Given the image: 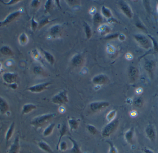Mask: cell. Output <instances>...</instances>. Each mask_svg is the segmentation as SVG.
<instances>
[{"mask_svg":"<svg viewBox=\"0 0 158 153\" xmlns=\"http://www.w3.org/2000/svg\"><path fill=\"white\" fill-rule=\"evenodd\" d=\"M54 113H48L37 116L31 120V125L36 129L42 127L55 117Z\"/></svg>","mask_w":158,"mask_h":153,"instance_id":"1","label":"cell"},{"mask_svg":"<svg viewBox=\"0 0 158 153\" xmlns=\"http://www.w3.org/2000/svg\"><path fill=\"white\" fill-rule=\"evenodd\" d=\"M119 123V120L117 119L109 122L102 130L101 132L102 137L104 138H107L110 137L117 130L118 127Z\"/></svg>","mask_w":158,"mask_h":153,"instance_id":"2","label":"cell"},{"mask_svg":"<svg viewBox=\"0 0 158 153\" xmlns=\"http://www.w3.org/2000/svg\"><path fill=\"white\" fill-rule=\"evenodd\" d=\"M68 92L66 90L60 91L52 98V102L58 105H63L68 103Z\"/></svg>","mask_w":158,"mask_h":153,"instance_id":"3","label":"cell"},{"mask_svg":"<svg viewBox=\"0 0 158 153\" xmlns=\"http://www.w3.org/2000/svg\"><path fill=\"white\" fill-rule=\"evenodd\" d=\"M110 106V103L105 101L94 102L90 104V109L94 113H98L104 110Z\"/></svg>","mask_w":158,"mask_h":153,"instance_id":"4","label":"cell"},{"mask_svg":"<svg viewBox=\"0 0 158 153\" xmlns=\"http://www.w3.org/2000/svg\"><path fill=\"white\" fill-rule=\"evenodd\" d=\"M145 132L147 138L152 143H155L156 140V128L152 124H149L146 127Z\"/></svg>","mask_w":158,"mask_h":153,"instance_id":"5","label":"cell"},{"mask_svg":"<svg viewBox=\"0 0 158 153\" xmlns=\"http://www.w3.org/2000/svg\"><path fill=\"white\" fill-rule=\"evenodd\" d=\"M50 84H51V83L50 82H45L40 83V84H35L29 87L27 90L31 93H40L47 90Z\"/></svg>","mask_w":158,"mask_h":153,"instance_id":"6","label":"cell"},{"mask_svg":"<svg viewBox=\"0 0 158 153\" xmlns=\"http://www.w3.org/2000/svg\"><path fill=\"white\" fill-rule=\"evenodd\" d=\"M20 14V12L19 11H15L9 14L3 21L0 22V26H5L13 22L18 17Z\"/></svg>","mask_w":158,"mask_h":153,"instance_id":"7","label":"cell"},{"mask_svg":"<svg viewBox=\"0 0 158 153\" xmlns=\"http://www.w3.org/2000/svg\"><path fill=\"white\" fill-rule=\"evenodd\" d=\"M2 79L5 83L10 85L15 83L17 75L14 73H5L3 75Z\"/></svg>","mask_w":158,"mask_h":153,"instance_id":"8","label":"cell"},{"mask_svg":"<svg viewBox=\"0 0 158 153\" xmlns=\"http://www.w3.org/2000/svg\"><path fill=\"white\" fill-rule=\"evenodd\" d=\"M109 80L108 77L104 74H100L94 77L92 79V82L96 85L106 84Z\"/></svg>","mask_w":158,"mask_h":153,"instance_id":"9","label":"cell"},{"mask_svg":"<svg viewBox=\"0 0 158 153\" xmlns=\"http://www.w3.org/2000/svg\"><path fill=\"white\" fill-rule=\"evenodd\" d=\"M20 148L19 137V136H17L13 143L9 147L7 153H19Z\"/></svg>","mask_w":158,"mask_h":153,"instance_id":"10","label":"cell"},{"mask_svg":"<svg viewBox=\"0 0 158 153\" xmlns=\"http://www.w3.org/2000/svg\"><path fill=\"white\" fill-rule=\"evenodd\" d=\"M135 38L142 45L143 48L145 49H148L150 47V43L149 41L145 37L144 35L141 34H137L135 35Z\"/></svg>","mask_w":158,"mask_h":153,"instance_id":"11","label":"cell"},{"mask_svg":"<svg viewBox=\"0 0 158 153\" xmlns=\"http://www.w3.org/2000/svg\"><path fill=\"white\" fill-rule=\"evenodd\" d=\"M120 7L123 14L129 18H131L133 16V13L129 5L124 1L119 2Z\"/></svg>","mask_w":158,"mask_h":153,"instance_id":"12","label":"cell"},{"mask_svg":"<svg viewBox=\"0 0 158 153\" xmlns=\"http://www.w3.org/2000/svg\"><path fill=\"white\" fill-rule=\"evenodd\" d=\"M135 136L134 127L131 128L126 131L124 134V139L127 143L131 145H132L134 143V139Z\"/></svg>","mask_w":158,"mask_h":153,"instance_id":"13","label":"cell"},{"mask_svg":"<svg viewBox=\"0 0 158 153\" xmlns=\"http://www.w3.org/2000/svg\"><path fill=\"white\" fill-rule=\"evenodd\" d=\"M9 106L5 99L0 96V114L6 115L9 111Z\"/></svg>","mask_w":158,"mask_h":153,"instance_id":"14","label":"cell"},{"mask_svg":"<svg viewBox=\"0 0 158 153\" xmlns=\"http://www.w3.org/2000/svg\"><path fill=\"white\" fill-rule=\"evenodd\" d=\"M37 107L32 103L25 104L22 108V115H27L37 109Z\"/></svg>","mask_w":158,"mask_h":153,"instance_id":"15","label":"cell"},{"mask_svg":"<svg viewBox=\"0 0 158 153\" xmlns=\"http://www.w3.org/2000/svg\"><path fill=\"white\" fill-rule=\"evenodd\" d=\"M38 147L43 151L47 153H54L51 146L45 142L41 141L38 143Z\"/></svg>","mask_w":158,"mask_h":153,"instance_id":"16","label":"cell"},{"mask_svg":"<svg viewBox=\"0 0 158 153\" xmlns=\"http://www.w3.org/2000/svg\"><path fill=\"white\" fill-rule=\"evenodd\" d=\"M67 127L66 124L65 123H64L62 125V127H61L60 131H59V139H58V143H57V144H56V150H58V146H59V144H60L61 142L62 141L61 140H62V138L67 134Z\"/></svg>","mask_w":158,"mask_h":153,"instance_id":"17","label":"cell"},{"mask_svg":"<svg viewBox=\"0 0 158 153\" xmlns=\"http://www.w3.org/2000/svg\"><path fill=\"white\" fill-rule=\"evenodd\" d=\"M15 129V123L13 122L9 126L7 131L5 135V140L6 144L7 145L10 139L13 137Z\"/></svg>","mask_w":158,"mask_h":153,"instance_id":"18","label":"cell"},{"mask_svg":"<svg viewBox=\"0 0 158 153\" xmlns=\"http://www.w3.org/2000/svg\"><path fill=\"white\" fill-rule=\"evenodd\" d=\"M68 139L71 142L73 145L72 148L70 150V153H82L80 145L78 143L71 137H68Z\"/></svg>","mask_w":158,"mask_h":153,"instance_id":"19","label":"cell"},{"mask_svg":"<svg viewBox=\"0 0 158 153\" xmlns=\"http://www.w3.org/2000/svg\"><path fill=\"white\" fill-rule=\"evenodd\" d=\"M68 125L70 131H73L78 128L80 123L77 119L71 118L68 120Z\"/></svg>","mask_w":158,"mask_h":153,"instance_id":"20","label":"cell"},{"mask_svg":"<svg viewBox=\"0 0 158 153\" xmlns=\"http://www.w3.org/2000/svg\"><path fill=\"white\" fill-rule=\"evenodd\" d=\"M55 126L56 124L55 123H52L49 126H47V127L45 128L43 132V135L44 137H48L52 135V133L53 132Z\"/></svg>","mask_w":158,"mask_h":153,"instance_id":"21","label":"cell"},{"mask_svg":"<svg viewBox=\"0 0 158 153\" xmlns=\"http://www.w3.org/2000/svg\"><path fill=\"white\" fill-rule=\"evenodd\" d=\"M18 41L20 45L25 46L28 42V38L26 33H23L19 35Z\"/></svg>","mask_w":158,"mask_h":153,"instance_id":"22","label":"cell"},{"mask_svg":"<svg viewBox=\"0 0 158 153\" xmlns=\"http://www.w3.org/2000/svg\"><path fill=\"white\" fill-rule=\"evenodd\" d=\"M0 52L2 54L5 55L11 56L14 54L13 51L10 47L7 46H4L0 49Z\"/></svg>","mask_w":158,"mask_h":153,"instance_id":"23","label":"cell"},{"mask_svg":"<svg viewBox=\"0 0 158 153\" xmlns=\"http://www.w3.org/2000/svg\"><path fill=\"white\" fill-rule=\"evenodd\" d=\"M43 52L47 62L51 65L53 64L55 62L54 57L51 53L46 51L43 50Z\"/></svg>","mask_w":158,"mask_h":153,"instance_id":"24","label":"cell"},{"mask_svg":"<svg viewBox=\"0 0 158 153\" xmlns=\"http://www.w3.org/2000/svg\"><path fill=\"white\" fill-rule=\"evenodd\" d=\"M101 13L105 17L108 18V19L112 17V13H111L110 9L105 6H102V8H101Z\"/></svg>","mask_w":158,"mask_h":153,"instance_id":"25","label":"cell"},{"mask_svg":"<svg viewBox=\"0 0 158 153\" xmlns=\"http://www.w3.org/2000/svg\"><path fill=\"white\" fill-rule=\"evenodd\" d=\"M99 32L102 36L106 35L110 32V27L107 25H103L99 28Z\"/></svg>","mask_w":158,"mask_h":153,"instance_id":"26","label":"cell"},{"mask_svg":"<svg viewBox=\"0 0 158 153\" xmlns=\"http://www.w3.org/2000/svg\"><path fill=\"white\" fill-rule=\"evenodd\" d=\"M83 59L80 55H77L73 57L72 59V63L75 66H78L81 65L83 63Z\"/></svg>","mask_w":158,"mask_h":153,"instance_id":"27","label":"cell"},{"mask_svg":"<svg viewBox=\"0 0 158 153\" xmlns=\"http://www.w3.org/2000/svg\"><path fill=\"white\" fill-rule=\"evenodd\" d=\"M61 26L59 25H56L53 26L50 29V33L52 36H56L58 35L61 31Z\"/></svg>","mask_w":158,"mask_h":153,"instance_id":"28","label":"cell"},{"mask_svg":"<svg viewBox=\"0 0 158 153\" xmlns=\"http://www.w3.org/2000/svg\"><path fill=\"white\" fill-rule=\"evenodd\" d=\"M138 75V71L137 69L134 67L131 68L129 71V76L132 80H135Z\"/></svg>","mask_w":158,"mask_h":153,"instance_id":"29","label":"cell"},{"mask_svg":"<svg viewBox=\"0 0 158 153\" xmlns=\"http://www.w3.org/2000/svg\"><path fill=\"white\" fill-rule=\"evenodd\" d=\"M116 115H117V111L116 110H111L107 115L106 119L109 122H110L116 119Z\"/></svg>","mask_w":158,"mask_h":153,"instance_id":"30","label":"cell"},{"mask_svg":"<svg viewBox=\"0 0 158 153\" xmlns=\"http://www.w3.org/2000/svg\"><path fill=\"white\" fill-rule=\"evenodd\" d=\"M86 129L88 132L93 135H96L98 133V131L95 127L92 125H87L86 126Z\"/></svg>","mask_w":158,"mask_h":153,"instance_id":"31","label":"cell"},{"mask_svg":"<svg viewBox=\"0 0 158 153\" xmlns=\"http://www.w3.org/2000/svg\"><path fill=\"white\" fill-rule=\"evenodd\" d=\"M84 26L85 28V31L86 37L88 39H90L92 37V30H91V27L90 26L87 24V23L84 22Z\"/></svg>","mask_w":158,"mask_h":153,"instance_id":"32","label":"cell"},{"mask_svg":"<svg viewBox=\"0 0 158 153\" xmlns=\"http://www.w3.org/2000/svg\"><path fill=\"white\" fill-rule=\"evenodd\" d=\"M107 143L109 145V150L108 153H118V150L111 142L110 141H106Z\"/></svg>","mask_w":158,"mask_h":153,"instance_id":"33","label":"cell"},{"mask_svg":"<svg viewBox=\"0 0 158 153\" xmlns=\"http://www.w3.org/2000/svg\"><path fill=\"white\" fill-rule=\"evenodd\" d=\"M93 19H94V21L95 23L98 24L103 21V17L100 14L96 13L94 14Z\"/></svg>","mask_w":158,"mask_h":153,"instance_id":"34","label":"cell"},{"mask_svg":"<svg viewBox=\"0 0 158 153\" xmlns=\"http://www.w3.org/2000/svg\"><path fill=\"white\" fill-rule=\"evenodd\" d=\"M68 144L66 142L61 141L58 146L57 151L60 150L61 151H65L68 150Z\"/></svg>","mask_w":158,"mask_h":153,"instance_id":"35","label":"cell"},{"mask_svg":"<svg viewBox=\"0 0 158 153\" xmlns=\"http://www.w3.org/2000/svg\"><path fill=\"white\" fill-rule=\"evenodd\" d=\"M49 18L48 17H47L44 18L43 19H42L40 21V23L39 24V27L38 28H41L43 27L45 25L48 24V23H50L52 21H50L49 20Z\"/></svg>","mask_w":158,"mask_h":153,"instance_id":"36","label":"cell"},{"mask_svg":"<svg viewBox=\"0 0 158 153\" xmlns=\"http://www.w3.org/2000/svg\"><path fill=\"white\" fill-rule=\"evenodd\" d=\"M52 7V1L48 0L45 3L44 5V12L47 13L51 10Z\"/></svg>","mask_w":158,"mask_h":153,"instance_id":"37","label":"cell"},{"mask_svg":"<svg viewBox=\"0 0 158 153\" xmlns=\"http://www.w3.org/2000/svg\"><path fill=\"white\" fill-rule=\"evenodd\" d=\"M32 53L33 57L35 60H38V61H41V56L40 54L37 50H32Z\"/></svg>","mask_w":158,"mask_h":153,"instance_id":"38","label":"cell"},{"mask_svg":"<svg viewBox=\"0 0 158 153\" xmlns=\"http://www.w3.org/2000/svg\"><path fill=\"white\" fill-rule=\"evenodd\" d=\"M39 27V23L35 21L34 17L32 18L31 21V28L33 31H35Z\"/></svg>","mask_w":158,"mask_h":153,"instance_id":"39","label":"cell"},{"mask_svg":"<svg viewBox=\"0 0 158 153\" xmlns=\"http://www.w3.org/2000/svg\"><path fill=\"white\" fill-rule=\"evenodd\" d=\"M1 2H2L6 5H12L15 4L19 2H20V1L19 0H11V1H9L8 2H5L4 1H1Z\"/></svg>","mask_w":158,"mask_h":153,"instance_id":"40","label":"cell"},{"mask_svg":"<svg viewBox=\"0 0 158 153\" xmlns=\"http://www.w3.org/2000/svg\"><path fill=\"white\" fill-rule=\"evenodd\" d=\"M40 1L38 0H34L31 2V6L33 7H37L40 6Z\"/></svg>","mask_w":158,"mask_h":153,"instance_id":"41","label":"cell"},{"mask_svg":"<svg viewBox=\"0 0 158 153\" xmlns=\"http://www.w3.org/2000/svg\"><path fill=\"white\" fill-rule=\"evenodd\" d=\"M43 72V69L40 66H36L34 68V73L35 74H42Z\"/></svg>","mask_w":158,"mask_h":153,"instance_id":"42","label":"cell"},{"mask_svg":"<svg viewBox=\"0 0 158 153\" xmlns=\"http://www.w3.org/2000/svg\"><path fill=\"white\" fill-rule=\"evenodd\" d=\"M134 103L135 105L137 107H140L142 105V101L140 99H136V101H135Z\"/></svg>","mask_w":158,"mask_h":153,"instance_id":"43","label":"cell"},{"mask_svg":"<svg viewBox=\"0 0 158 153\" xmlns=\"http://www.w3.org/2000/svg\"><path fill=\"white\" fill-rule=\"evenodd\" d=\"M143 151L144 153H155L153 151L147 148H144Z\"/></svg>","mask_w":158,"mask_h":153,"instance_id":"44","label":"cell"},{"mask_svg":"<svg viewBox=\"0 0 158 153\" xmlns=\"http://www.w3.org/2000/svg\"><path fill=\"white\" fill-rule=\"evenodd\" d=\"M9 85V87H11V88L14 89V90H15L18 87V84L16 83H13V84H10V85Z\"/></svg>","mask_w":158,"mask_h":153,"instance_id":"45","label":"cell"},{"mask_svg":"<svg viewBox=\"0 0 158 153\" xmlns=\"http://www.w3.org/2000/svg\"><path fill=\"white\" fill-rule=\"evenodd\" d=\"M118 34H113V35H110V36L109 37L107 36L106 38L110 39L114 38H117V37H118Z\"/></svg>","mask_w":158,"mask_h":153,"instance_id":"46","label":"cell"},{"mask_svg":"<svg viewBox=\"0 0 158 153\" xmlns=\"http://www.w3.org/2000/svg\"><path fill=\"white\" fill-rule=\"evenodd\" d=\"M125 37L124 35L123 34H121L119 35V39L121 41H123L125 40Z\"/></svg>","mask_w":158,"mask_h":153,"instance_id":"47","label":"cell"},{"mask_svg":"<svg viewBox=\"0 0 158 153\" xmlns=\"http://www.w3.org/2000/svg\"><path fill=\"white\" fill-rule=\"evenodd\" d=\"M59 112H60V113H64L65 108H64L63 107H60V108H59Z\"/></svg>","mask_w":158,"mask_h":153,"instance_id":"48","label":"cell"},{"mask_svg":"<svg viewBox=\"0 0 158 153\" xmlns=\"http://www.w3.org/2000/svg\"><path fill=\"white\" fill-rule=\"evenodd\" d=\"M2 65L1 63H0V72H1V70H2Z\"/></svg>","mask_w":158,"mask_h":153,"instance_id":"49","label":"cell"},{"mask_svg":"<svg viewBox=\"0 0 158 153\" xmlns=\"http://www.w3.org/2000/svg\"><path fill=\"white\" fill-rule=\"evenodd\" d=\"M157 11H158V7H157Z\"/></svg>","mask_w":158,"mask_h":153,"instance_id":"50","label":"cell"},{"mask_svg":"<svg viewBox=\"0 0 158 153\" xmlns=\"http://www.w3.org/2000/svg\"><path fill=\"white\" fill-rule=\"evenodd\" d=\"M96 153L94 152V153Z\"/></svg>","mask_w":158,"mask_h":153,"instance_id":"51","label":"cell"}]
</instances>
